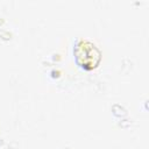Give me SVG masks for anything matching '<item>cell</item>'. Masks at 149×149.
<instances>
[{
    "mask_svg": "<svg viewBox=\"0 0 149 149\" xmlns=\"http://www.w3.org/2000/svg\"><path fill=\"white\" fill-rule=\"evenodd\" d=\"M76 57H77V61L84 68L91 69L95 66V64L99 62L100 54L93 44L81 41L76 47Z\"/></svg>",
    "mask_w": 149,
    "mask_h": 149,
    "instance_id": "6da1fadb",
    "label": "cell"
}]
</instances>
